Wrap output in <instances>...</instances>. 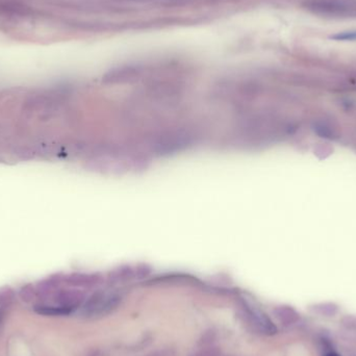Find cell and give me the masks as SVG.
I'll return each mask as SVG.
<instances>
[{
    "instance_id": "5",
    "label": "cell",
    "mask_w": 356,
    "mask_h": 356,
    "mask_svg": "<svg viewBox=\"0 0 356 356\" xmlns=\"http://www.w3.org/2000/svg\"><path fill=\"white\" fill-rule=\"evenodd\" d=\"M316 312L320 314L321 316H326V317H331L334 316L338 312V307L334 304L331 303H325V304H320L317 305L315 308Z\"/></svg>"
},
{
    "instance_id": "1",
    "label": "cell",
    "mask_w": 356,
    "mask_h": 356,
    "mask_svg": "<svg viewBox=\"0 0 356 356\" xmlns=\"http://www.w3.org/2000/svg\"><path fill=\"white\" fill-rule=\"evenodd\" d=\"M245 308L247 310V314L249 315V318L251 319V321L260 331L267 334H275L277 332V327L265 312L255 308L254 306L251 305H246Z\"/></svg>"
},
{
    "instance_id": "7",
    "label": "cell",
    "mask_w": 356,
    "mask_h": 356,
    "mask_svg": "<svg viewBox=\"0 0 356 356\" xmlns=\"http://www.w3.org/2000/svg\"><path fill=\"white\" fill-rule=\"evenodd\" d=\"M1 318H2V314H1V312H0V321H1Z\"/></svg>"
},
{
    "instance_id": "4",
    "label": "cell",
    "mask_w": 356,
    "mask_h": 356,
    "mask_svg": "<svg viewBox=\"0 0 356 356\" xmlns=\"http://www.w3.org/2000/svg\"><path fill=\"white\" fill-rule=\"evenodd\" d=\"M329 39L337 42H354L356 41V30L339 32L337 33L331 34Z\"/></svg>"
},
{
    "instance_id": "2",
    "label": "cell",
    "mask_w": 356,
    "mask_h": 356,
    "mask_svg": "<svg viewBox=\"0 0 356 356\" xmlns=\"http://www.w3.org/2000/svg\"><path fill=\"white\" fill-rule=\"evenodd\" d=\"M274 315L283 325L295 324L300 319V315L291 306H279L274 310Z\"/></svg>"
},
{
    "instance_id": "6",
    "label": "cell",
    "mask_w": 356,
    "mask_h": 356,
    "mask_svg": "<svg viewBox=\"0 0 356 356\" xmlns=\"http://www.w3.org/2000/svg\"><path fill=\"white\" fill-rule=\"evenodd\" d=\"M324 356H340V355L336 352H328V353H326Z\"/></svg>"
},
{
    "instance_id": "3",
    "label": "cell",
    "mask_w": 356,
    "mask_h": 356,
    "mask_svg": "<svg viewBox=\"0 0 356 356\" xmlns=\"http://www.w3.org/2000/svg\"><path fill=\"white\" fill-rule=\"evenodd\" d=\"M73 308L60 306V307H51V306H40L35 308V312L43 316H66L72 312Z\"/></svg>"
}]
</instances>
